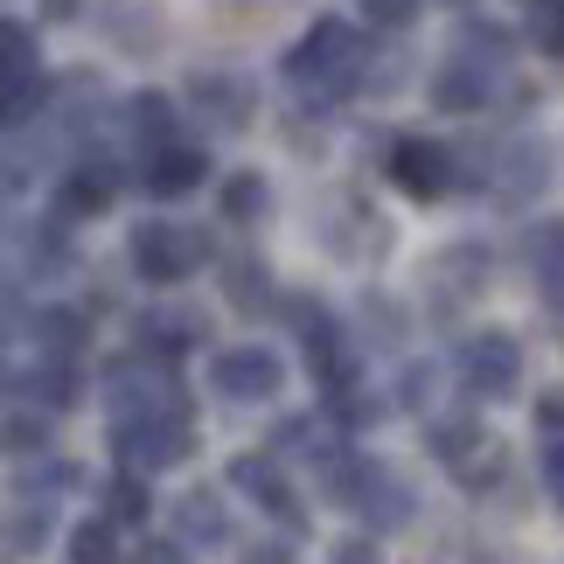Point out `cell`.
<instances>
[{
  "label": "cell",
  "mask_w": 564,
  "mask_h": 564,
  "mask_svg": "<svg viewBox=\"0 0 564 564\" xmlns=\"http://www.w3.org/2000/svg\"><path fill=\"white\" fill-rule=\"evenodd\" d=\"M203 175H209V154H203V147H188V140H175V147H161V154L140 161V182H147V195H161V203L203 188Z\"/></svg>",
  "instance_id": "obj_10"
},
{
  "label": "cell",
  "mask_w": 564,
  "mask_h": 564,
  "mask_svg": "<svg viewBox=\"0 0 564 564\" xmlns=\"http://www.w3.org/2000/svg\"><path fill=\"white\" fill-rule=\"evenodd\" d=\"M530 35L564 63V0H544V8H530Z\"/></svg>",
  "instance_id": "obj_34"
},
{
  "label": "cell",
  "mask_w": 564,
  "mask_h": 564,
  "mask_svg": "<svg viewBox=\"0 0 564 564\" xmlns=\"http://www.w3.org/2000/svg\"><path fill=\"white\" fill-rule=\"evenodd\" d=\"M224 293H230V307H245V314H258V307H279V286H272V272L258 265V258H245V251H237L230 265H224Z\"/></svg>",
  "instance_id": "obj_24"
},
{
  "label": "cell",
  "mask_w": 564,
  "mask_h": 564,
  "mask_svg": "<svg viewBox=\"0 0 564 564\" xmlns=\"http://www.w3.org/2000/svg\"><path fill=\"white\" fill-rule=\"evenodd\" d=\"M195 335H203V321H195L188 307H154V314H140V349H147V356H182V349H195Z\"/></svg>",
  "instance_id": "obj_21"
},
{
  "label": "cell",
  "mask_w": 564,
  "mask_h": 564,
  "mask_svg": "<svg viewBox=\"0 0 564 564\" xmlns=\"http://www.w3.org/2000/svg\"><path fill=\"white\" fill-rule=\"evenodd\" d=\"M432 286H440L446 300L481 293V286H488V251H481V245H453V251H440V265H432Z\"/></svg>",
  "instance_id": "obj_22"
},
{
  "label": "cell",
  "mask_w": 564,
  "mask_h": 564,
  "mask_svg": "<svg viewBox=\"0 0 564 564\" xmlns=\"http://www.w3.org/2000/svg\"><path fill=\"white\" fill-rule=\"evenodd\" d=\"M536 481H544L551 509L564 516V440H544V453H536Z\"/></svg>",
  "instance_id": "obj_35"
},
{
  "label": "cell",
  "mask_w": 564,
  "mask_h": 564,
  "mask_svg": "<svg viewBox=\"0 0 564 564\" xmlns=\"http://www.w3.org/2000/svg\"><path fill=\"white\" fill-rule=\"evenodd\" d=\"M432 398H440V362H404V377H398V404H404V411H425Z\"/></svg>",
  "instance_id": "obj_32"
},
{
  "label": "cell",
  "mask_w": 564,
  "mask_h": 564,
  "mask_svg": "<svg viewBox=\"0 0 564 564\" xmlns=\"http://www.w3.org/2000/svg\"><path fill=\"white\" fill-rule=\"evenodd\" d=\"M188 105L203 112V126H216V133H245L258 119V84L237 77V70H195L188 77Z\"/></svg>",
  "instance_id": "obj_6"
},
{
  "label": "cell",
  "mask_w": 564,
  "mask_h": 564,
  "mask_svg": "<svg viewBox=\"0 0 564 564\" xmlns=\"http://www.w3.org/2000/svg\"><path fill=\"white\" fill-rule=\"evenodd\" d=\"M230 481L245 488L251 502L272 516V523H286V530H300V523H307V509H300V495L286 488V474H279V460H272V453H237V460H230Z\"/></svg>",
  "instance_id": "obj_9"
},
{
  "label": "cell",
  "mask_w": 564,
  "mask_h": 564,
  "mask_svg": "<svg viewBox=\"0 0 564 564\" xmlns=\"http://www.w3.org/2000/svg\"><path fill=\"white\" fill-rule=\"evenodd\" d=\"M209 258V237L188 224H167V216H147L133 230V272L147 286H182V279Z\"/></svg>",
  "instance_id": "obj_3"
},
{
  "label": "cell",
  "mask_w": 564,
  "mask_h": 564,
  "mask_svg": "<svg viewBox=\"0 0 564 564\" xmlns=\"http://www.w3.org/2000/svg\"><path fill=\"white\" fill-rule=\"evenodd\" d=\"M544 175H551V161H544V147H536V140H509L502 161H495V188L516 195V203L544 188Z\"/></svg>",
  "instance_id": "obj_20"
},
{
  "label": "cell",
  "mask_w": 564,
  "mask_h": 564,
  "mask_svg": "<svg viewBox=\"0 0 564 564\" xmlns=\"http://www.w3.org/2000/svg\"><path fill=\"white\" fill-rule=\"evenodd\" d=\"M536 419H544L551 440H564V398H536Z\"/></svg>",
  "instance_id": "obj_41"
},
{
  "label": "cell",
  "mask_w": 564,
  "mask_h": 564,
  "mask_svg": "<svg viewBox=\"0 0 564 564\" xmlns=\"http://www.w3.org/2000/svg\"><path fill=\"white\" fill-rule=\"evenodd\" d=\"M411 481L390 460H362V481H356V516L370 523V536H383V530H404L411 523Z\"/></svg>",
  "instance_id": "obj_8"
},
{
  "label": "cell",
  "mask_w": 564,
  "mask_h": 564,
  "mask_svg": "<svg viewBox=\"0 0 564 564\" xmlns=\"http://www.w3.org/2000/svg\"><path fill=\"white\" fill-rule=\"evenodd\" d=\"M133 564H188V544H182V536H147Z\"/></svg>",
  "instance_id": "obj_39"
},
{
  "label": "cell",
  "mask_w": 564,
  "mask_h": 564,
  "mask_svg": "<svg viewBox=\"0 0 564 564\" xmlns=\"http://www.w3.org/2000/svg\"><path fill=\"white\" fill-rule=\"evenodd\" d=\"M50 530H56V509H50V502H14V509H8V551H14V557L42 551V544H50Z\"/></svg>",
  "instance_id": "obj_26"
},
{
  "label": "cell",
  "mask_w": 564,
  "mask_h": 564,
  "mask_svg": "<svg viewBox=\"0 0 564 564\" xmlns=\"http://www.w3.org/2000/svg\"><path fill=\"white\" fill-rule=\"evenodd\" d=\"M0 50H8V91H14V84H35V77H42V56H35L29 21H8V29H0Z\"/></svg>",
  "instance_id": "obj_28"
},
{
  "label": "cell",
  "mask_w": 564,
  "mask_h": 564,
  "mask_svg": "<svg viewBox=\"0 0 564 564\" xmlns=\"http://www.w3.org/2000/svg\"><path fill=\"white\" fill-rule=\"evenodd\" d=\"M112 203H119V167L112 161H77L70 175L56 182V209L70 216V224L77 216H105Z\"/></svg>",
  "instance_id": "obj_11"
},
{
  "label": "cell",
  "mask_w": 564,
  "mask_h": 564,
  "mask_svg": "<svg viewBox=\"0 0 564 564\" xmlns=\"http://www.w3.org/2000/svg\"><path fill=\"white\" fill-rule=\"evenodd\" d=\"M105 516H112V523H147V488H140V474H112V488H105Z\"/></svg>",
  "instance_id": "obj_30"
},
{
  "label": "cell",
  "mask_w": 564,
  "mask_h": 564,
  "mask_svg": "<svg viewBox=\"0 0 564 564\" xmlns=\"http://www.w3.org/2000/svg\"><path fill=\"white\" fill-rule=\"evenodd\" d=\"M279 383H286V362L258 341H237V349H216L209 356V390L230 404H272Z\"/></svg>",
  "instance_id": "obj_4"
},
{
  "label": "cell",
  "mask_w": 564,
  "mask_h": 564,
  "mask_svg": "<svg viewBox=\"0 0 564 564\" xmlns=\"http://www.w3.org/2000/svg\"><path fill=\"white\" fill-rule=\"evenodd\" d=\"M175 536H182V544H203V551L230 544V502L216 488H188L175 502Z\"/></svg>",
  "instance_id": "obj_13"
},
{
  "label": "cell",
  "mask_w": 564,
  "mask_h": 564,
  "mask_svg": "<svg viewBox=\"0 0 564 564\" xmlns=\"http://www.w3.org/2000/svg\"><path fill=\"white\" fill-rule=\"evenodd\" d=\"M362 70H370V56H362V35L349 29L341 14H321L307 35L286 50V77L300 84V91H349V84H362Z\"/></svg>",
  "instance_id": "obj_1"
},
{
  "label": "cell",
  "mask_w": 564,
  "mask_h": 564,
  "mask_svg": "<svg viewBox=\"0 0 564 564\" xmlns=\"http://www.w3.org/2000/svg\"><path fill=\"white\" fill-rule=\"evenodd\" d=\"M237 564H300V557H293L286 544H251V551L237 557Z\"/></svg>",
  "instance_id": "obj_40"
},
{
  "label": "cell",
  "mask_w": 564,
  "mask_h": 564,
  "mask_svg": "<svg viewBox=\"0 0 564 564\" xmlns=\"http://www.w3.org/2000/svg\"><path fill=\"white\" fill-rule=\"evenodd\" d=\"M105 35H112L126 56H147V50H161V42H167V21H161L154 0H112V14H105Z\"/></svg>",
  "instance_id": "obj_16"
},
{
  "label": "cell",
  "mask_w": 564,
  "mask_h": 564,
  "mask_svg": "<svg viewBox=\"0 0 564 564\" xmlns=\"http://www.w3.org/2000/svg\"><path fill=\"white\" fill-rule=\"evenodd\" d=\"M523 272H530L536 293L564 300V224H557V216H544V224L523 230Z\"/></svg>",
  "instance_id": "obj_14"
},
{
  "label": "cell",
  "mask_w": 564,
  "mask_h": 564,
  "mask_svg": "<svg viewBox=\"0 0 564 564\" xmlns=\"http://www.w3.org/2000/svg\"><path fill=\"white\" fill-rule=\"evenodd\" d=\"M460 383L474 390V398H488V404L516 398V383H523V349H516V335H502V328L467 335V349H460Z\"/></svg>",
  "instance_id": "obj_5"
},
{
  "label": "cell",
  "mask_w": 564,
  "mask_h": 564,
  "mask_svg": "<svg viewBox=\"0 0 564 564\" xmlns=\"http://www.w3.org/2000/svg\"><path fill=\"white\" fill-rule=\"evenodd\" d=\"M328 564H383V544L377 536H341V544L328 551Z\"/></svg>",
  "instance_id": "obj_38"
},
{
  "label": "cell",
  "mask_w": 564,
  "mask_h": 564,
  "mask_svg": "<svg viewBox=\"0 0 564 564\" xmlns=\"http://www.w3.org/2000/svg\"><path fill=\"white\" fill-rule=\"evenodd\" d=\"M481 446H488V432H481V419H467V411H440V419H425V453H432V460L467 467Z\"/></svg>",
  "instance_id": "obj_17"
},
{
  "label": "cell",
  "mask_w": 564,
  "mask_h": 564,
  "mask_svg": "<svg viewBox=\"0 0 564 564\" xmlns=\"http://www.w3.org/2000/svg\"><path fill=\"white\" fill-rule=\"evenodd\" d=\"M42 453V446H50V425H42V411H29V404H14L8 411V453H14V460H21V453Z\"/></svg>",
  "instance_id": "obj_33"
},
{
  "label": "cell",
  "mask_w": 564,
  "mask_h": 564,
  "mask_svg": "<svg viewBox=\"0 0 564 564\" xmlns=\"http://www.w3.org/2000/svg\"><path fill=\"white\" fill-rule=\"evenodd\" d=\"M488 84H495V63L446 56L440 70H432V105H440V112H481V105H488Z\"/></svg>",
  "instance_id": "obj_12"
},
{
  "label": "cell",
  "mask_w": 564,
  "mask_h": 564,
  "mask_svg": "<svg viewBox=\"0 0 564 564\" xmlns=\"http://www.w3.org/2000/svg\"><path fill=\"white\" fill-rule=\"evenodd\" d=\"M390 182H398L411 203H440V195L460 182L453 147L446 140H398V147H390Z\"/></svg>",
  "instance_id": "obj_7"
},
{
  "label": "cell",
  "mask_w": 564,
  "mask_h": 564,
  "mask_svg": "<svg viewBox=\"0 0 564 564\" xmlns=\"http://www.w3.org/2000/svg\"><path fill=\"white\" fill-rule=\"evenodd\" d=\"M14 251H21V272H35V279H63V272L77 265V251H70V237H63V224L14 230Z\"/></svg>",
  "instance_id": "obj_18"
},
{
  "label": "cell",
  "mask_w": 564,
  "mask_h": 564,
  "mask_svg": "<svg viewBox=\"0 0 564 564\" xmlns=\"http://www.w3.org/2000/svg\"><path fill=\"white\" fill-rule=\"evenodd\" d=\"M460 56H474V63H495V70H502V63H509V29H495V21H467V29H460Z\"/></svg>",
  "instance_id": "obj_31"
},
{
  "label": "cell",
  "mask_w": 564,
  "mask_h": 564,
  "mask_svg": "<svg viewBox=\"0 0 564 564\" xmlns=\"http://www.w3.org/2000/svg\"><path fill=\"white\" fill-rule=\"evenodd\" d=\"M265 203H272V188L258 182V175H230L224 182V216H230V224H258Z\"/></svg>",
  "instance_id": "obj_29"
},
{
  "label": "cell",
  "mask_w": 564,
  "mask_h": 564,
  "mask_svg": "<svg viewBox=\"0 0 564 564\" xmlns=\"http://www.w3.org/2000/svg\"><path fill=\"white\" fill-rule=\"evenodd\" d=\"M14 398H35V411H63L84 398V377H77V356H42L35 377H14Z\"/></svg>",
  "instance_id": "obj_15"
},
{
  "label": "cell",
  "mask_w": 564,
  "mask_h": 564,
  "mask_svg": "<svg viewBox=\"0 0 564 564\" xmlns=\"http://www.w3.org/2000/svg\"><path fill=\"white\" fill-rule=\"evenodd\" d=\"M126 126H133V140L147 147V154H161V147H175V105H167L161 91H140L133 105H126Z\"/></svg>",
  "instance_id": "obj_23"
},
{
  "label": "cell",
  "mask_w": 564,
  "mask_h": 564,
  "mask_svg": "<svg viewBox=\"0 0 564 564\" xmlns=\"http://www.w3.org/2000/svg\"><path fill=\"white\" fill-rule=\"evenodd\" d=\"M356 14L370 21V29H411V14H419V0H356Z\"/></svg>",
  "instance_id": "obj_36"
},
{
  "label": "cell",
  "mask_w": 564,
  "mask_h": 564,
  "mask_svg": "<svg viewBox=\"0 0 564 564\" xmlns=\"http://www.w3.org/2000/svg\"><path fill=\"white\" fill-rule=\"evenodd\" d=\"M42 481V502H56V495H70V488H84V467H70V460H50V467H35L29 474V488Z\"/></svg>",
  "instance_id": "obj_37"
},
{
  "label": "cell",
  "mask_w": 564,
  "mask_h": 564,
  "mask_svg": "<svg viewBox=\"0 0 564 564\" xmlns=\"http://www.w3.org/2000/svg\"><path fill=\"white\" fill-rule=\"evenodd\" d=\"M35 349L42 356H84V349H91V314H77V307H35Z\"/></svg>",
  "instance_id": "obj_19"
},
{
  "label": "cell",
  "mask_w": 564,
  "mask_h": 564,
  "mask_svg": "<svg viewBox=\"0 0 564 564\" xmlns=\"http://www.w3.org/2000/svg\"><path fill=\"white\" fill-rule=\"evenodd\" d=\"M70 564H126V557H119V523H112V516H91V523L70 530Z\"/></svg>",
  "instance_id": "obj_27"
},
{
  "label": "cell",
  "mask_w": 564,
  "mask_h": 564,
  "mask_svg": "<svg viewBox=\"0 0 564 564\" xmlns=\"http://www.w3.org/2000/svg\"><path fill=\"white\" fill-rule=\"evenodd\" d=\"M383 245H390V224H383L377 209L356 203L349 216H341V230H335V251H341V258H377Z\"/></svg>",
  "instance_id": "obj_25"
},
{
  "label": "cell",
  "mask_w": 564,
  "mask_h": 564,
  "mask_svg": "<svg viewBox=\"0 0 564 564\" xmlns=\"http://www.w3.org/2000/svg\"><path fill=\"white\" fill-rule=\"evenodd\" d=\"M195 432H188V411H133V419H112V453L126 474H161L188 460Z\"/></svg>",
  "instance_id": "obj_2"
},
{
  "label": "cell",
  "mask_w": 564,
  "mask_h": 564,
  "mask_svg": "<svg viewBox=\"0 0 564 564\" xmlns=\"http://www.w3.org/2000/svg\"><path fill=\"white\" fill-rule=\"evenodd\" d=\"M42 14H50V21H70V14H77V0H42Z\"/></svg>",
  "instance_id": "obj_42"
}]
</instances>
